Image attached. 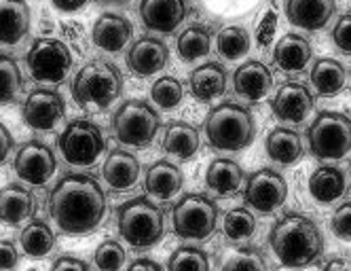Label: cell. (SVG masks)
I'll use <instances>...</instances> for the list:
<instances>
[{"mask_svg": "<svg viewBox=\"0 0 351 271\" xmlns=\"http://www.w3.org/2000/svg\"><path fill=\"white\" fill-rule=\"evenodd\" d=\"M315 106V95L300 81H286L271 100V110L284 123H303Z\"/></svg>", "mask_w": 351, "mask_h": 271, "instance_id": "5bb4252c", "label": "cell"}, {"mask_svg": "<svg viewBox=\"0 0 351 271\" xmlns=\"http://www.w3.org/2000/svg\"><path fill=\"white\" fill-rule=\"evenodd\" d=\"M206 185L220 197H231L243 185V169L231 159H216L208 165Z\"/></svg>", "mask_w": 351, "mask_h": 271, "instance_id": "f1b7e54d", "label": "cell"}, {"mask_svg": "<svg viewBox=\"0 0 351 271\" xmlns=\"http://www.w3.org/2000/svg\"><path fill=\"white\" fill-rule=\"evenodd\" d=\"M307 142L315 159H343L347 153H351V119L335 110L319 113L307 130Z\"/></svg>", "mask_w": 351, "mask_h": 271, "instance_id": "8992f818", "label": "cell"}, {"mask_svg": "<svg viewBox=\"0 0 351 271\" xmlns=\"http://www.w3.org/2000/svg\"><path fill=\"white\" fill-rule=\"evenodd\" d=\"M58 146H60L62 157L70 165L87 167V165H93L99 159V155L104 153L106 142L95 123L87 119H74L60 134Z\"/></svg>", "mask_w": 351, "mask_h": 271, "instance_id": "9c48e42d", "label": "cell"}, {"mask_svg": "<svg viewBox=\"0 0 351 271\" xmlns=\"http://www.w3.org/2000/svg\"><path fill=\"white\" fill-rule=\"evenodd\" d=\"M186 0H140V21L157 34H171L186 17Z\"/></svg>", "mask_w": 351, "mask_h": 271, "instance_id": "9a60e30c", "label": "cell"}, {"mask_svg": "<svg viewBox=\"0 0 351 271\" xmlns=\"http://www.w3.org/2000/svg\"><path fill=\"white\" fill-rule=\"evenodd\" d=\"M271 248L284 267L303 269L319 261L324 239L317 225L305 214H284L269 233Z\"/></svg>", "mask_w": 351, "mask_h": 271, "instance_id": "7a4b0ae2", "label": "cell"}, {"mask_svg": "<svg viewBox=\"0 0 351 271\" xmlns=\"http://www.w3.org/2000/svg\"><path fill=\"white\" fill-rule=\"evenodd\" d=\"M322 271H351V261L349 259H332L324 265Z\"/></svg>", "mask_w": 351, "mask_h": 271, "instance_id": "c3c4849f", "label": "cell"}, {"mask_svg": "<svg viewBox=\"0 0 351 271\" xmlns=\"http://www.w3.org/2000/svg\"><path fill=\"white\" fill-rule=\"evenodd\" d=\"M167 45L155 36H144L132 45L128 51V66L136 77H153L167 66Z\"/></svg>", "mask_w": 351, "mask_h": 271, "instance_id": "e0dca14e", "label": "cell"}, {"mask_svg": "<svg viewBox=\"0 0 351 271\" xmlns=\"http://www.w3.org/2000/svg\"><path fill=\"white\" fill-rule=\"evenodd\" d=\"M53 7L58 11H64V13H74V11H79L81 7L87 5V0H51Z\"/></svg>", "mask_w": 351, "mask_h": 271, "instance_id": "bcb514c9", "label": "cell"}, {"mask_svg": "<svg viewBox=\"0 0 351 271\" xmlns=\"http://www.w3.org/2000/svg\"><path fill=\"white\" fill-rule=\"evenodd\" d=\"M347 191L345 172L335 165H322L309 176V195L322 206L339 202Z\"/></svg>", "mask_w": 351, "mask_h": 271, "instance_id": "484cf974", "label": "cell"}, {"mask_svg": "<svg viewBox=\"0 0 351 271\" xmlns=\"http://www.w3.org/2000/svg\"><path fill=\"white\" fill-rule=\"evenodd\" d=\"M51 271H89V267L81 261V259H74V257H60L53 265Z\"/></svg>", "mask_w": 351, "mask_h": 271, "instance_id": "ee69618b", "label": "cell"}, {"mask_svg": "<svg viewBox=\"0 0 351 271\" xmlns=\"http://www.w3.org/2000/svg\"><path fill=\"white\" fill-rule=\"evenodd\" d=\"M132 34H134V28L128 17L117 15V13H104L93 23L91 40L97 49H102V51L119 54L125 49V45L130 43Z\"/></svg>", "mask_w": 351, "mask_h": 271, "instance_id": "d6986e66", "label": "cell"}, {"mask_svg": "<svg viewBox=\"0 0 351 271\" xmlns=\"http://www.w3.org/2000/svg\"><path fill=\"white\" fill-rule=\"evenodd\" d=\"M34 197L28 189L19 185H7L0 189V220L5 225L17 227L34 216Z\"/></svg>", "mask_w": 351, "mask_h": 271, "instance_id": "d4e9b609", "label": "cell"}, {"mask_svg": "<svg viewBox=\"0 0 351 271\" xmlns=\"http://www.w3.org/2000/svg\"><path fill=\"white\" fill-rule=\"evenodd\" d=\"M222 231L231 241L250 239L256 231V218L254 214L245 208H233L227 216H224Z\"/></svg>", "mask_w": 351, "mask_h": 271, "instance_id": "836d02e7", "label": "cell"}, {"mask_svg": "<svg viewBox=\"0 0 351 271\" xmlns=\"http://www.w3.org/2000/svg\"><path fill=\"white\" fill-rule=\"evenodd\" d=\"M26 66L38 83H62L72 70V54L58 38H36L26 56Z\"/></svg>", "mask_w": 351, "mask_h": 271, "instance_id": "30bf717a", "label": "cell"}, {"mask_svg": "<svg viewBox=\"0 0 351 271\" xmlns=\"http://www.w3.org/2000/svg\"><path fill=\"white\" fill-rule=\"evenodd\" d=\"M66 104L64 97L51 89H36L32 91L21 108V117L36 132H51L64 119Z\"/></svg>", "mask_w": 351, "mask_h": 271, "instance_id": "4fadbf2b", "label": "cell"}, {"mask_svg": "<svg viewBox=\"0 0 351 271\" xmlns=\"http://www.w3.org/2000/svg\"><path fill=\"white\" fill-rule=\"evenodd\" d=\"M49 214L68 235H85L99 227L106 214V195L95 178L64 176L49 195Z\"/></svg>", "mask_w": 351, "mask_h": 271, "instance_id": "6da1fadb", "label": "cell"}, {"mask_svg": "<svg viewBox=\"0 0 351 271\" xmlns=\"http://www.w3.org/2000/svg\"><path fill=\"white\" fill-rule=\"evenodd\" d=\"M159 132V115L144 100H128L119 106L112 117L114 138L134 149H144L155 140Z\"/></svg>", "mask_w": 351, "mask_h": 271, "instance_id": "52a82bcc", "label": "cell"}, {"mask_svg": "<svg viewBox=\"0 0 351 271\" xmlns=\"http://www.w3.org/2000/svg\"><path fill=\"white\" fill-rule=\"evenodd\" d=\"M117 227L121 237L132 248L146 250L157 246L165 231V220L159 206H155L146 197H134L119 208Z\"/></svg>", "mask_w": 351, "mask_h": 271, "instance_id": "5b68a950", "label": "cell"}, {"mask_svg": "<svg viewBox=\"0 0 351 271\" xmlns=\"http://www.w3.org/2000/svg\"><path fill=\"white\" fill-rule=\"evenodd\" d=\"M189 87H191V93L195 100L212 102L227 89V70H224L222 64H218V62H208L191 72Z\"/></svg>", "mask_w": 351, "mask_h": 271, "instance_id": "603a6c76", "label": "cell"}, {"mask_svg": "<svg viewBox=\"0 0 351 271\" xmlns=\"http://www.w3.org/2000/svg\"><path fill=\"white\" fill-rule=\"evenodd\" d=\"M128 271H163V269H161V265L155 263V261H150V259H140V261L132 263Z\"/></svg>", "mask_w": 351, "mask_h": 271, "instance_id": "7dc6e473", "label": "cell"}, {"mask_svg": "<svg viewBox=\"0 0 351 271\" xmlns=\"http://www.w3.org/2000/svg\"><path fill=\"white\" fill-rule=\"evenodd\" d=\"M222 271H269V267L258 248H241L227 259Z\"/></svg>", "mask_w": 351, "mask_h": 271, "instance_id": "74e56055", "label": "cell"}, {"mask_svg": "<svg viewBox=\"0 0 351 271\" xmlns=\"http://www.w3.org/2000/svg\"><path fill=\"white\" fill-rule=\"evenodd\" d=\"M345 81H347V72L337 60L324 58L317 60L311 68V85L324 97L339 95L345 89Z\"/></svg>", "mask_w": 351, "mask_h": 271, "instance_id": "f546056e", "label": "cell"}, {"mask_svg": "<svg viewBox=\"0 0 351 271\" xmlns=\"http://www.w3.org/2000/svg\"><path fill=\"white\" fill-rule=\"evenodd\" d=\"M212 34L202 26H191L178 36V56L184 62H195L210 54Z\"/></svg>", "mask_w": 351, "mask_h": 271, "instance_id": "d6a6232c", "label": "cell"}, {"mask_svg": "<svg viewBox=\"0 0 351 271\" xmlns=\"http://www.w3.org/2000/svg\"><path fill=\"white\" fill-rule=\"evenodd\" d=\"M102 176L112 191H128L140 178V163L132 153L114 149L102 165Z\"/></svg>", "mask_w": 351, "mask_h": 271, "instance_id": "7402d4cb", "label": "cell"}, {"mask_svg": "<svg viewBox=\"0 0 351 271\" xmlns=\"http://www.w3.org/2000/svg\"><path fill=\"white\" fill-rule=\"evenodd\" d=\"M30 30L26 0H0V45H17Z\"/></svg>", "mask_w": 351, "mask_h": 271, "instance_id": "cb8c5ba5", "label": "cell"}, {"mask_svg": "<svg viewBox=\"0 0 351 271\" xmlns=\"http://www.w3.org/2000/svg\"><path fill=\"white\" fill-rule=\"evenodd\" d=\"M13 151V136L11 132L0 123V163H5L9 153Z\"/></svg>", "mask_w": 351, "mask_h": 271, "instance_id": "f6af8a7d", "label": "cell"}, {"mask_svg": "<svg viewBox=\"0 0 351 271\" xmlns=\"http://www.w3.org/2000/svg\"><path fill=\"white\" fill-rule=\"evenodd\" d=\"M275 30H278V11L269 9L265 13V17L261 19V23L256 26V43H258V47L271 45V40L275 36Z\"/></svg>", "mask_w": 351, "mask_h": 271, "instance_id": "b9f144b4", "label": "cell"}, {"mask_svg": "<svg viewBox=\"0 0 351 271\" xmlns=\"http://www.w3.org/2000/svg\"><path fill=\"white\" fill-rule=\"evenodd\" d=\"M250 34L245 28H239V26H227L218 32V38H216V49L218 54L229 60V62H235L239 58H243L247 51H250Z\"/></svg>", "mask_w": 351, "mask_h": 271, "instance_id": "1f68e13d", "label": "cell"}, {"mask_svg": "<svg viewBox=\"0 0 351 271\" xmlns=\"http://www.w3.org/2000/svg\"><path fill=\"white\" fill-rule=\"evenodd\" d=\"M30 271H36V269H30Z\"/></svg>", "mask_w": 351, "mask_h": 271, "instance_id": "f907efd6", "label": "cell"}, {"mask_svg": "<svg viewBox=\"0 0 351 271\" xmlns=\"http://www.w3.org/2000/svg\"><path fill=\"white\" fill-rule=\"evenodd\" d=\"M167 271H210V257L202 248L182 246L169 257Z\"/></svg>", "mask_w": 351, "mask_h": 271, "instance_id": "d590c367", "label": "cell"}, {"mask_svg": "<svg viewBox=\"0 0 351 271\" xmlns=\"http://www.w3.org/2000/svg\"><path fill=\"white\" fill-rule=\"evenodd\" d=\"M19 244L23 248V255H28L30 259H45L53 250L56 235L51 227L43 223V220H30L19 235Z\"/></svg>", "mask_w": 351, "mask_h": 271, "instance_id": "4dcf8cb0", "label": "cell"}, {"mask_svg": "<svg viewBox=\"0 0 351 271\" xmlns=\"http://www.w3.org/2000/svg\"><path fill=\"white\" fill-rule=\"evenodd\" d=\"M206 138L216 151L237 153L254 142L256 123L245 106L235 102H222L210 110L204 126Z\"/></svg>", "mask_w": 351, "mask_h": 271, "instance_id": "3957f363", "label": "cell"}, {"mask_svg": "<svg viewBox=\"0 0 351 271\" xmlns=\"http://www.w3.org/2000/svg\"><path fill=\"white\" fill-rule=\"evenodd\" d=\"M218 206L199 193L184 195L171 210L173 233L182 239H208L216 231Z\"/></svg>", "mask_w": 351, "mask_h": 271, "instance_id": "ba28073f", "label": "cell"}, {"mask_svg": "<svg viewBox=\"0 0 351 271\" xmlns=\"http://www.w3.org/2000/svg\"><path fill=\"white\" fill-rule=\"evenodd\" d=\"M233 87L235 93L245 102H261L269 95L273 87V75L271 70L256 60L243 62L233 75Z\"/></svg>", "mask_w": 351, "mask_h": 271, "instance_id": "ac0fdd59", "label": "cell"}, {"mask_svg": "<svg viewBox=\"0 0 351 271\" xmlns=\"http://www.w3.org/2000/svg\"><path fill=\"white\" fill-rule=\"evenodd\" d=\"M267 155L278 165H294L303 157V142L294 130L275 128L267 136Z\"/></svg>", "mask_w": 351, "mask_h": 271, "instance_id": "83f0119b", "label": "cell"}, {"mask_svg": "<svg viewBox=\"0 0 351 271\" xmlns=\"http://www.w3.org/2000/svg\"><path fill=\"white\" fill-rule=\"evenodd\" d=\"M21 70L15 60L0 54V104L13 102L21 91Z\"/></svg>", "mask_w": 351, "mask_h": 271, "instance_id": "e575fe53", "label": "cell"}, {"mask_svg": "<svg viewBox=\"0 0 351 271\" xmlns=\"http://www.w3.org/2000/svg\"><path fill=\"white\" fill-rule=\"evenodd\" d=\"M93 263L97 271H121L125 265V250L123 246L114 239H108L97 246L93 255Z\"/></svg>", "mask_w": 351, "mask_h": 271, "instance_id": "f35d334b", "label": "cell"}, {"mask_svg": "<svg viewBox=\"0 0 351 271\" xmlns=\"http://www.w3.org/2000/svg\"><path fill=\"white\" fill-rule=\"evenodd\" d=\"M19 255L9 239H0V271H11L17 267Z\"/></svg>", "mask_w": 351, "mask_h": 271, "instance_id": "7bdbcfd3", "label": "cell"}, {"mask_svg": "<svg viewBox=\"0 0 351 271\" xmlns=\"http://www.w3.org/2000/svg\"><path fill=\"white\" fill-rule=\"evenodd\" d=\"M330 227H332V233H335L339 239L351 241V202L341 204V206L335 210Z\"/></svg>", "mask_w": 351, "mask_h": 271, "instance_id": "ab89813d", "label": "cell"}, {"mask_svg": "<svg viewBox=\"0 0 351 271\" xmlns=\"http://www.w3.org/2000/svg\"><path fill=\"white\" fill-rule=\"evenodd\" d=\"M311 43L300 34H286L273 49V64L282 72H303L311 62Z\"/></svg>", "mask_w": 351, "mask_h": 271, "instance_id": "44dd1931", "label": "cell"}, {"mask_svg": "<svg viewBox=\"0 0 351 271\" xmlns=\"http://www.w3.org/2000/svg\"><path fill=\"white\" fill-rule=\"evenodd\" d=\"M337 13L335 0H288L286 17L290 26L315 32L328 26V21Z\"/></svg>", "mask_w": 351, "mask_h": 271, "instance_id": "2e32d148", "label": "cell"}, {"mask_svg": "<svg viewBox=\"0 0 351 271\" xmlns=\"http://www.w3.org/2000/svg\"><path fill=\"white\" fill-rule=\"evenodd\" d=\"M199 144H202V138H199V132L189 126V123L176 121L169 123L165 136H163V149L167 155L180 159V161H189L197 155Z\"/></svg>", "mask_w": 351, "mask_h": 271, "instance_id": "4316f807", "label": "cell"}, {"mask_svg": "<svg viewBox=\"0 0 351 271\" xmlns=\"http://www.w3.org/2000/svg\"><path fill=\"white\" fill-rule=\"evenodd\" d=\"M184 187V176L180 167H176L169 161H157L148 167L146 178H144V189L150 197L155 200L167 202L176 197Z\"/></svg>", "mask_w": 351, "mask_h": 271, "instance_id": "ffe728a7", "label": "cell"}, {"mask_svg": "<svg viewBox=\"0 0 351 271\" xmlns=\"http://www.w3.org/2000/svg\"><path fill=\"white\" fill-rule=\"evenodd\" d=\"M182 83L176 77H161L159 81L153 83V89H150V97L153 102L163 108V110H173L182 102Z\"/></svg>", "mask_w": 351, "mask_h": 271, "instance_id": "8d00e7d4", "label": "cell"}, {"mask_svg": "<svg viewBox=\"0 0 351 271\" xmlns=\"http://www.w3.org/2000/svg\"><path fill=\"white\" fill-rule=\"evenodd\" d=\"M72 97L81 108H108L123 91V77L114 64L104 60L87 62L72 81Z\"/></svg>", "mask_w": 351, "mask_h": 271, "instance_id": "277c9868", "label": "cell"}, {"mask_svg": "<svg viewBox=\"0 0 351 271\" xmlns=\"http://www.w3.org/2000/svg\"><path fill=\"white\" fill-rule=\"evenodd\" d=\"M102 7H114V9H128L132 5V0H95Z\"/></svg>", "mask_w": 351, "mask_h": 271, "instance_id": "681fc988", "label": "cell"}, {"mask_svg": "<svg viewBox=\"0 0 351 271\" xmlns=\"http://www.w3.org/2000/svg\"><path fill=\"white\" fill-rule=\"evenodd\" d=\"M58 169L56 155L51 149L40 142H26L15 155V174L19 180L32 187H40L49 182Z\"/></svg>", "mask_w": 351, "mask_h": 271, "instance_id": "7c38bea8", "label": "cell"}, {"mask_svg": "<svg viewBox=\"0 0 351 271\" xmlns=\"http://www.w3.org/2000/svg\"><path fill=\"white\" fill-rule=\"evenodd\" d=\"M332 43L341 54L351 56V13L339 17L337 26L332 28Z\"/></svg>", "mask_w": 351, "mask_h": 271, "instance_id": "60d3db41", "label": "cell"}, {"mask_svg": "<svg viewBox=\"0 0 351 271\" xmlns=\"http://www.w3.org/2000/svg\"><path fill=\"white\" fill-rule=\"evenodd\" d=\"M288 185L280 172L261 167L247 178L243 189V200L250 208L261 214H271L286 204Z\"/></svg>", "mask_w": 351, "mask_h": 271, "instance_id": "8fae6325", "label": "cell"}]
</instances>
